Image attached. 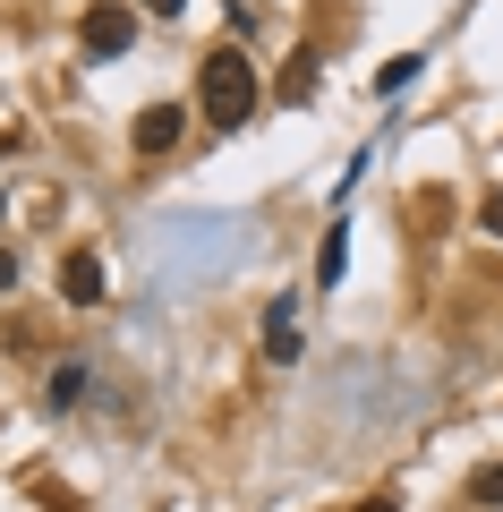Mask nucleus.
Masks as SVG:
<instances>
[{"mask_svg": "<svg viewBox=\"0 0 503 512\" xmlns=\"http://www.w3.org/2000/svg\"><path fill=\"white\" fill-rule=\"evenodd\" d=\"M77 43H86V60H120L128 43H137V9H120V0H94L86 18H77Z\"/></svg>", "mask_w": 503, "mask_h": 512, "instance_id": "nucleus-2", "label": "nucleus"}, {"mask_svg": "<svg viewBox=\"0 0 503 512\" xmlns=\"http://www.w3.org/2000/svg\"><path fill=\"white\" fill-rule=\"evenodd\" d=\"M43 402H52V410H77V402H86V359H60V367H52V393H43Z\"/></svg>", "mask_w": 503, "mask_h": 512, "instance_id": "nucleus-6", "label": "nucleus"}, {"mask_svg": "<svg viewBox=\"0 0 503 512\" xmlns=\"http://www.w3.org/2000/svg\"><path fill=\"white\" fill-rule=\"evenodd\" d=\"M316 77H324V60H316V52H299V60L282 69V103H307V94H316Z\"/></svg>", "mask_w": 503, "mask_h": 512, "instance_id": "nucleus-7", "label": "nucleus"}, {"mask_svg": "<svg viewBox=\"0 0 503 512\" xmlns=\"http://www.w3.org/2000/svg\"><path fill=\"white\" fill-rule=\"evenodd\" d=\"M137 9H145V18H180L188 0H137Z\"/></svg>", "mask_w": 503, "mask_h": 512, "instance_id": "nucleus-12", "label": "nucleus"}, {"mask_svg": "<svg viewBox=\"0 0 503 512\" xmlns=\"http://www.w3.org/2000/svg\"><path fill=\"white\" fill-rule=\"evenodd\" d=\"M9 282H18V256H0V291H9Z\"/></svg>", "mask_w": 503, "mask_h": 512, "instance_id": "nucleus-14", "label": "nucleus"}, {"mask_svg": "<svg viewBox=\"0 0 503 512\" xmlns=\"http://www.w3.org/2000/svg\"><path fill=\"white\" fill-rule=\"evenodd\" d=\"M299 350H307V333H299V299L282 291V299L265 308V359H273V367H290Z\"/></svg>", "mask_w": 503, "mask_h": 512, "instance_id": "nucleus-3", "label": "nucleus"}, {"mask_svg": "<svg viewBox=\"0 0 503 512\" xmlns=\"http://www.w3.org/2000/svg\"><path fill=\"white\" fill-rule=\"evenodd\" d=\"M469 504H478V512H495V504H503V461H486V470L469 478Z\"/></svg>", "mask_w": 503, "mask_h": 512, "instance_id": "nucleus-9", "label": "nucleus"}, {"mask_svg": "<svg viewBox=\"0 0 503 512\" xmlns=\"http://www.w3.org/2000/svg\"><path fill=\"white\" fill-rule=\"evenodd\" d=\"M478 222H486V239H503V188H486V205H478Z\"/></svg>", "mask_w": 503, "mask_h": 512, "instance_id": "nucleus-11", "label": "nucleus"}, {"mask_svg": "<svg viewBox=\"0 0 503 512\" xmlns=\"http://www.w3.org/2000/svg\"><path fill=\"white\" fill-rule=\"evenodd\" d=\"M418 69H427V60H418V52H401V60H384V69H376V94H401V86H410Z\"/></svg>", "mask_w": 503, "mask_h": 512, "instance_id": "nucleus-10", "label": "nucleus"}, {"mask_svg": "<svg viewBox=\"0 0 503 512\" xmlns=\"http://www.w3.org/2000/svg\"><path fill=\"white\" fill-rule=\"evenodd\" d=\"M0 214H9V197H0Z\"/></svg>", "mask_w": 503, "mask_h": 512, "instance_id": "nucleus-15", "label": "nucleus"}, {"mask_svg": "<svg viewBox=\"0 0 503 512\" xmlns=\"http://www.w3.org/2000/svg\"><path fill=\"white\" fill-rule=\"evenodd\" d=\"M342 265H350V231L333 222V231H324V256H316V282H324V291L342 282Z\"/></svg>", "mask_w": 503, "mask_h": 512, "instance_id": "nucleus-8", "label": "nucleus"}, {"mask_svg": "<svg viewBox=\"0 0 503 512\" xmlns=\"http://www.w3.org/2000/svg\"><path fill=\"white\" fill-rule=\"evenodd\" d=\"M60 299H69V308H103V256L94 248H77L69 265H60Z\"/></svg>", "mask_w": 503, "mask_h": 512, "instance_id": "nucleus-5", "label": "nucleus"}, {"mask_svg": "<svg viewBox=\"0 0 503 512\" xmlns=\"http://www.w3.org/2000/svg\"><path fill=\"white\" fill-rule=\"evenodd\" d=\"M359 512H401V504H393V495H367V504H359Z\"/></svg>", "mask_w": 503, "mask_h": 512, "instance_id": "nucleus-13", "label": "nucleus"}, {"mask_svg": "<svg viewBox=\"0 0 503 512\" xmlns=\"http://www.w3.org/2000/svg\"><path fill=\"white\" fill-rule=\"evenodd\" d=\"M197 111L214 128H248L256 111H265V77H256V60L248 52H205V69H197Z\"/></svg>", "mask_w": 503, "mask_h": 512, "instance_id": "nucleus-1", "label": "nucleus"}, {"mask_svg": "<svg viewBox=\"0 0 503 512\" xmlns=\"http://www.w3.org/2000/svg\"><path fill=\"white\" fill-rule=\"evenodd\" d=\"M180 128H188V111H180V103H145L128 137H137V154H171V146H180Z\"/></svg>", "mask_w": 503, "mask_h": 512, "instance_id": "nucleus-4", "label": "nucleus"}]
</instances>
